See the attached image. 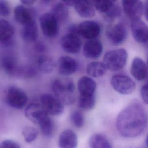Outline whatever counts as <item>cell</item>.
Wrapping results in <instances>:
<instances>
[{"label":"cell","instance_id":"6da1fadb","mask_svg":"<svg viewBox=\"0 0 148 148\" xmlns=\"http://www.w3.org/2000/svg\"><path fill=\"white\" fill-rule=\"evenodd\" d=\"M148 124V116L145 109L139 103H132L118 114L116 125L123 136L134 138L142 134Z\"/></svg>","mask_w":148,"mask_h":148},{"label":"cell","instance_id":"7a4b0ae2","mask_svg":"<svg viewBox=\"0 0 148 148\" xmlns=\"http://www.w3.org/2000/svg\"><path fill=\"white\" fill-rule=\"evenodd\" d=\"M52 91L62 103L65 105L72 103L75 101V85L69 78L55 79L51 85Z\"/></svg>","mask_w":148,"mask_h":148},{"label":"cell","instance_id":"3957f363","mask_svg":"<svg viewBox=\"0 0 148 148\" xmlns=\"http://www.w3.org/2000/svg\"><path fill=\"white\" fill-rule=\"evenodd\" d=\"M127 58L128 54L124 49L112 50L105 53L103 63L107 69L112 71H117L124 67Z\"/></svg>","mask_w":148,"mask_h":148},{"label":"cell","instance_id":"277c9868","mask_svg":"<svg viewBox=\"0 0 148 148\" xmlns=\"http://www.w3.org/2000/svg\"><path fill=\"white\" fill-rule=\"evenodd\" d=\"M40 105L46 112L51 116H59L64 110L63 103L54 94H42L40 97Z\"/></svg>","mask_w":148,"mask_h":148},{"label":"cell","instance_id":"5b68a950","mask_svg":"<svg viewBox=\"0 0 148 148\" xmlns=\"http://www.w3.org/2000/svg\"><path fill=\"white\" fill-rule=\"evenodd\" d=\"M39 24L43 34L47 38L56 37L59 33V23L50 12L43 13L39 17Z\"/></svg>","mask_w":148,"mask_h":148},{"label":"cell","instance_id":"8992f818","mask_svg":"<svg viewBox=\"0 0 148 148\" xmlns=\"http://www.w3.org/2000/svg\"><path fill=\"white\" fill-rule=\"evenodd\" d=\"M5 97L8 105L16 109L24 108L28 101L26 92L21 88L13 86L8 89Z\"/></svg>","mask_w":148,"mask_h":148},{"label":"cell","instance_id":"52a82bcc","mask_svg":"<svg viewBox=\"0 0 148 148\" xmlns=\"http://www.w3.org/2000/svg\"><path fill=\"white\" fill-rule=\"evenodd\" d=\"M113 88L119 94L128 95L131 94L135 88L134 81L125 75H114L110 79Z\"/></svg>","mask_w":148,"mask_h":148},{"label":"cell","instance_id":"ba28073f","mask_svg":"<svg viewBox=\"0 0 148 148\" xmlns=\"http://www.w3.org/2000/svg\"><path fill=\"white\" fill-rule=\"evenodd\" d=\"M127 36V29L125 25L119 23L108 28L106 30V36L109 42L115 45L121 44Z\"/></svg>","mask_w":148,"mask_h":148},{"label":"cell","instance_id":"9c48e42d","mask_svg":"<svg viewBox=\"0 0 148 148\" xmlns=\"http://www.w3.org/2000/svg\"><path fill=\"white\" fill-rule=\"evenodd\" d=\"M78 28L79 35L89 40L95 39L101 32V26L92 20L82 21L78 25Z\"/></svg>","mask_w":148,"mask_h":148},{"label":"cell","instance_id":"30bf717a","mask_svg":"<svg viewBox=\"0 0 148 148\" xmlns=\"http://www.w3.org/2000/svg\"><path fill=\"white\" fill-rule=\"evenodd\" d=\"M131 29L136 42L140 43L148 42V26L140 18L131 20Z\"/></svg>","mask_w":148,"mask_h":148},{"label":"cell","instance_id":"8fae6325","mask_svg":"<svg viewBox=\"0 0 148 148\" xmlns=\"http://www.w3.org/2000/svg\"><path fill=\"white\" fill-rule=\"evenodd\" d=\"M122 7L124 12L131 20L140 18L144 12V5L140 1H123Z\"/></svg>","mask_w":148,"mask_h":148},{"label":"cell","instance_id":"7c38bea8","mask_svg":"<svg viewBox=\"0 0 148 148\" xmlns=\"http://www.w3.org/2000/svg\"><path fill=\"white\" fill-rule=\"evenodd\" d=\"M61 46L65 52L76 54L81 49L82 41L79 36L67 33L61 39Z\"/></svg>","mask_w":148,"mask_h":148},{"label":"cell","instance_id":"4fadbf2b","mask_svg":"<svg viewBox=\"0 0 148 148\" xmlns=\"http://www.w3.org/2000/svg\"><path fill=\"white\" fill-rule=\"evenodd\" d=\"M25 117L35 124H39L45 118L48 116L40 104L32 103L28 105L25 109Z\"/></svg>","mask_w":148,"mask_h":148},{"label":"cell","instance_id":"5bb4252c","mask_svg":"<svg viewBox=\"0 0 148 148\" xmlns=\"http://www.w3.org/2000/svg\"><path fill=\"white\" fill-rule=\"evenodd\" d=\"M14 17L15 20L23 26L35 21L34 12L24 5L15 7Z\"/></svg>","mask_w":148,"mask_h":148},{"label":"cell","instance_id":"9a60e30c","mask_svg":"<svg viewBox=\"0 0 148 148\" xmlns=\"http://www.w3.org/2000/svg\"><path fill=\"white\" fill-rule=\"evenodd\" d=\"M78 64L76 60L68 56L60 57L58 61V73L64 76L74 73L77 69Z\"/></svg>","mask_w":148,"mask_h":148},{"label":"cell","instance_id":"2e32d148","mask_svg":"<svg viewBox=\"0 0 148 148\" xmlns=\"http://www.w3.org/2000/svg\"><path fill=\"white\" fill-rule=\"evenodd\" d=\"M1 65L6 73L12 76H19L21 67L15 57L10 54L3 55L1 60Z\"/></svg>","mask_w":148,"mask_h":148},{"label":"cell","instance_id":"e0dca14e","mask_svg":"<svg viewBox=\"0 0 148 148\" xmlns=\"http://www.w3.org/2000/svg\"><path fill=\"white\" fill-rule=\"evenodd\" d=\"M130 72L132 76L137 80L145 79L148 75L147 65L145 61L139 57H135L133 59Z\"/></svg>","mask_w":148,"mask_h":148},{"label":"cell","instance_id":"ac0fdd59","mask_svg":"<svg viewBox=\"0 0 148 148\" xmlns=\"http://www.w3.org/2000/svg\"><path fill=\"white\" fill-rule=\"evenodd\" d=\"M77 87L80 96H90L94 95L97 84L92 78L84 76L79 79Z\"/></svg>","mask_w":148,"mask_h":148},{"label":"cell","instance_id":"d6986e66","mask_svg":"<svg viewBox=\"0 0 148 148\" xmlns=\"http://www.w3.org/2000/svg\"><path fill=\"white\" fill-rule=\"evenodd\" d=\"M103 46L101 42L97 39L89 40L83 46V54L88 58H98L102 53Z\"/></svg>","mask_w":148,"mask_h":148},{"label":"cell","instance_id":"ffe728a7","mask_svg":"<svg viewBox=\"0 0 148 148\" xmlns=\"http://www.w3.org/2000/svg\"><path fill=\"white\" fill-rule=\"evenodd\" d=\"M77 143L76 134L71 130H64L59 136L58 146L60 148H76Z\"/></svg>","mask_w":148,"mask_h":148},{"label":"cell","instance_id":"44dd1931","mask_svg":"<svg viewBox=\"0 0 148 148\" xmlns=\"http://www.w3.org/2000/svg\"><path fill=\"white\" fill-rule=\"evenodd\" d=\"M73 7L82 17L91 18L95 15V8L91 1H75Z\"/></svg>","mask_w":148,"mask_h":148},{"label":"cell","instance_id":"7402d4cb","mask_svg":"<svg viewBox=\"0 0 148 148\" xmlns=\"http://www.w3.org/2000/svg\"><path fill=\"white\" fill-rule=\"evenodd\" d=\"M20 35L23 40L26 42H35L38 36V29L36 21L23 26Z\"/></svg>","mask_w":148,"mask_h":148},{"label":"cell","instance_id":"603a6c76","mask_svg":"<svg viewBox=\"0 0 148 148\" xmlns=\"http://www.w3.org/2000/svg\"><path fill=\"white\" fill-rule=\"evenodd\" d=\"M14 34L13 26L7 20L0 19V42H9Z\"/></svg>","mask_w":148,"mask_h":148},{"label":"cell","instance_id":"cb8c5ba5","mask_svg":"<svg viewBox=\"0 0 148 148\" xmlns=\"http://www.w3.org/2000/svg\"><path fill=\"white\" fill-rule=\"evenodd\" d=\"M50 12L54 16L58 23L65 22L68 18L69 11L68 6L62 1L54 3L51 8Z\"/></svg>","mask_w":148,"mask_h":148},{"label":"cell","instance_id":"d4e9b609","mask_svg":"<svg viewBox=\"0 0 148 148\" xmlns=\"http://www.w3.org/2000/svg\"><path fill=\"white\" fill-rule=\"evenodd\" d=\"M38 69L45 73H51L56 67L54 60L47 56L42 55L39 56L37 61Z\"/></svg>","mask_w":148,"mask_h":148},{"label":"cell","instance_id":"484cf974","mask_svg":"<svg viewBox=\"0 0 148 148\" xmlns=\"http://www.w3.org/2000/svg\"><path fill=\"white\" fill-rule=\"evenodd\" d=\"M87 73L93 77H99L103 76L107 71V68L103 62L93 61L87 66Z\"/></svg>","mask_w":148,"mask_h":148},{"label":"cell","instance_id":"4316f807","mask_svg":"<svg viewBox=\"0 0 148 148\" xmlns=\"http://www.w3.org/2000/svg\"><path fill=\"white\" fill-rule=\"evenodd\" d=\"M88 145L90 148H112L109 140L101 134L92 135L89 139Z\"/></svg>","mask_w":148,"mask_h":148},{"label":"cell","instance_id":"83f0119b","mask_svg":"<svg viewBox=\"0 0 148 148\" xmlns=\"http://www.w3.org/2000/svg\"><path fill=\"white\" fill-rule=\"evenodd\" d=\"M39 125L43 135L46 137H51L53 135L54 130V124L49 116L45 118Z\"/></svg>","mask_w":148,"mask_h":148},{"label":"cell","instance_id":"f1b7e54d","mask_svg":"<svg viewBox=\"0 0 148 148\" xmlns=\"http://www.w3.org/2000/svg\"><path fill=\"white\" fill-rule=\"evenodd\" d=\"M91 2L95 9L99 12L106 14L115 4V2L113 1L101 0V1H91Z\"/></svg>","mask_w":148,"mask_h":148},{"label":"cell","instance_id":"f546056e","mask_svg":"<svg viewBox=\"0 0 148 148\" xmlns=\"http://www.w3.org/2000/svg\"><path fill=\"white\" fill-rule=\"evenodd\" d=\"M95 104V95L90 96H79L78 105L80 108L85 110L92 109Z\"/></svg>","mask_w":148,"mask_h":148},{"label":"cell","instance_id":"4dcf8cb0","mask_svg":"<svg viewBox=\"0 0 148 148\" xmlns=\"http://www.w3.org/2000/svg\"><path fill=\"white\" fill-rule=\"evenodd\" d=\"M22 135L24 140L27 143H30L36 140L38 136V131L33 127L26 126L22 131Z\"/></svg>","mask_w":148,"mask_h":148},{"label":"cell","instance_id":"1f68e13d","mask_svg":"<svg viewBox=\"0 0 148 148\" xmlns=\"http://www.w3.org/2000/svg\"><path fill=\"white\" fill-rule=\"evenodd\" d=\"M72 124L77 128H81L84 124V117L82 112L79 110L73 111L71 115Z\"/></svg>","mask_w":148,"mask_h":148},{"label":"cell","instance_id":"d6a6232c","mask_svg":"<svg viewBox=\"0 0 148 148\" xmlns=\"http://www.w3.org/2000/svg\"><path fill=\"white\" fill-rule=\"evenodd\" d=\"M37 73L38 72L35 68L29 65L24 67H21L19 76L25 78H29L35 76Z\"/></svg>","mask_w":148,"mask_h":148},{"label":"cell","instance_id":"836d02e7","mask_svg":"<svg viewBox=\"0 0 148 148\" xmlns=\"http://www.w3.org/2000/svg\"><path fill=\"white\" fill-rule=\"evenodd\" d=\"M121 8L118 4H116L115 3V4L112 7V8L104 16L106 19L109 20H112L119 17L121 15Z\"/></svg>","mask_w":148,"mask_h":148},{"label":"cell","instance_id":"e575fe53","mask_svg":"<svg viewBox=\"0 0 148 148\" xmlns=\"http://www.w3.org/2000/svg\"><path fill=\"white\" fill-rule=\"evenodd\" d=\"M10 8L8 2L0 1V17H6L10 14Z\"/></svg>","mask_w":148,"mask_h":148},{"label":"cell","instance_id":"d590c367","mask_svg":"<svg viewBox=\"0 0 148 148\" xmlns=\"http://www.w3.org/2000/svg\"><path fill=\"white\" fill-rule=\"evenodd\" d=\"M0 148H21L20 145L12 140H5L0 143Z\"/></svg>","mask_w":148,"mask_h":148},{"label":"cell","instance_id":"8d00e7d4","mask_svg":"<svg viewBox=\"0 0 148 148\" xmlns=\"http://www.w3.org/2000/svg\"><path fill=\"white\" fill-rule=\"evenodd\" d=\"M140 95L143 101L148 105V82L142 86L140 88Z\"/></svg>","mask_w":148,"mask_h":148},{"label":"cell","instance_id":"74e56055","mask_svg":"<svg viewBox=\"0 0 148 148\" xmlns=\"http://www.w3.org/2000/svg\"><path fill=\"white\" fill-rule=\"evenodd\" d=\"M35 49L38 53H45L47 50V47L44 43L38 42L35 45Z\"/></svg>","mask_w":148,"mask_h":148},{"label":"cell","instance_id":"f35d334b","mask_svg":"<svg viewBox=\"0 0 148 148\" xmlns=\"http://www.w3.org/2000/svg\"><path fill=\"white\" fill-rule=\"evenodd\" d=\"M68 33L72 34L77 36H80L79 33V28H78V25L76 24H72L69 26L68 27Z\"/></svg>","mask_w":148,"mask_h":148},{"label":"cell","instance_id":"ab89813d","mask_svg":"<svg viewBox=\"0 0 148 148\" xmlns=\"http://www.w3.org/2000/svg\"><path fill=\"white\" fill-rule=\"evenodd\" d=\"M62 2L68 7V6H74L75 3V1H65Z\"/></svg>","mask_w":148,"mask_h":148},{"label":"cell","instance_id":"60d3db41","mask_svg":"<svg viewBox=\"0 0 148 148\" xmlns=\"http://www.w3.org/2000/svg\"><path fill=\"white\" fill-rule=\"evenodd\" d=\"M36 1L33 0H23L21 1V3H22L23 5H30L34 3Z\"/></svg>","mask_w":148,"mask_h":148},{"label":"cell","instance_id":"b9f144b4","mask_svg":"<svg viewBox=\"0 0 148 148\" xmlns=\"http://www.w3.org/2000/svg\"><path fill=\"white\" fill-rule=\"evenodd\" d=\"M144 13H145V17L148 21V1L146 2L145 5L144 6Z\"/></svg>","mask_w":148,"mask_h":148},{"label":"cell","instance_id":"7bdbcfd3","mask_svg":"<svg viewBox=\"0 0 148 148\" xmlns=\"http://www.w3.org/2000/svg\"><path fill=\"white\" fill-rule=\"evenodd\" d=\"M146 146L147 148H148V134L146 136Z\"/></svg>","mask_w":148,"mask_h":148},{"label":"cell","instance_id":"ee69618b","mask_svg":"<svg viewBox=\"0 0 148 148\" xmlns=\"http://www.w3.org/2000/svg\"><path fill=\"white\" fill-rule=\"evenodd\" d=\"M147 70H148V59H147Z\"/></svg>","mask_w":148,"mask_h":148}]
</instances>
